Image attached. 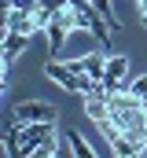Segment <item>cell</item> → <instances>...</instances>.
<instances>
[{
  "label": "cell",
  "mask_w": 147,
  "mask_h": 158,
  "mask_svg": "<svg viewBox=\"0 0 147 158\" xmlns=\"http://www.w3.org/2000/svg\"><path fill=\"white\" fill-rule=\"evenodd\" d=\"M55 136V121H19V158L37 155L40 143Z\"/></svg>",
  "instance_id": "obj_1"
},
{
  "label": "cell",
  "mask_w": 147,
  "mask_h": 158,
  "mask_svg": "<svg viewBox=\"0 0 147 158\" xmlns=\"http://www.w3.org/2000/svg\"><path fill=\"white\" fill-rule=\"evenodd\" d=\"M15 121H55V107L52 103H44V99H30V103H19V107H11L7 110Z\"/></svg>",
  "instance_id": "obj_2"
},
{
  "label": "cell",
  "mask_w": 147,
  "mask_h": 158,
  "mask_svg": "<svg viewBox=\"0 0 147 158\" xmlns=\"http://www.w3.org/2000/svg\"><path fill=\"white\" fill-rule=\"evenodd\" d=\"M125 74H129V59L125 55H107V70H103V85H107L110 92L114 88H125Z\"/></svg>",
  "instance_id": "obj_3"
},
{
  "label": "cell",
  "mask_w": 147,
  "mask_h": 158,
  "mask_svg": "<svg viewBox=\"0 0 147 158\" xmlns=\"http://www.w3.org/2000/svg\"><path fill=\"white\" fill-rule=\"evenodd\" d=\"M4 30H19V33H37L33 11H22V7H7V4H4Z\"/></svg>",
  "instance_id": "obj_4"
},
{
  "label": "cell",
  "mask_w": 147,
  "mask_h": 158,
  "mask_svg": "<svg viewBox=\"0 0 147 158\" xmlns=\"http://www.w3.org/2000/svg\"><path fill=\"white\" fill-rule=\"evenodd\" d=\"M33 33H19V30H4V66H11L26 48H30Z\"/></svg>",
  "instance_id": "obj_5"
},
{
  "label": "cell",
  "mask_w": 147,
  "mask_h": 158,
  "mask_svg": "<svg viewBox=\"0 0 147 158\" xmlns=\"http://www.w3.org/2000/svg\"><path fill=\"white\" fill-rule=\"evenodd\" d=\"M4 155H11V158H19V121L11 118H4Z\"/></svg>",
  "instance_id": "obj_6"
},
{
  "label": "cell",
  "mask_w": 147,
  "mask_h": 158,
  "mask_svg": "<svg viewBox=\"0 0 147 158\" xmlns=\"http://www.w3.org/2000/svg\"><path fill=\"white\" fill-rule=\"evenodd\" d=\"M66 140H70V155H77V158H96V151L85 143L81 132H66Z\"/></svg>",
  "instance_id": "obj_7"
},
{
  "label": "cell",
  "mask_w": 147,
  "mask_h": 158,
  "mask_svg": "<svg viewBox=\"0 0 147 158\" xmlns=\"http://www.w3.org/2000/svg\"><path fill=\"white\" fill-rule=\"evenodd\" d=\"M129 88H132L140 99H147V74H144V77H136V81H129Z\"/></svg>",
  "instance_id": "obj_8"
},
{
  "label": "cell",
  "mask_w": 147,
  "mask_h": 158,
  "mask_svg": "<svg viewBox=\"0 0 147 158\" xmlns=\"http://www.w3.org/2000/svg\"><path fill=\"white\" fill-rule=\"evenodd\" d=\"M7 7H22V11H37V4L40 0H4Z\"/></svg>",
  "instance_id": "obj_9"
},
{
  "label": "cell",
  "mask_w": 147,
  "mask_h": 158,
  "mask_svg": "<svg viewBox=\"0 0 147 158\" xmlns=\"http://www.w3.org/2000/svg\"><path fill=\"white\" fill-rule=\"evenodd\" d=\"M140 4V15H144V26H147V0H136Z\"/></svg>",
  "instance_id": "obj_10"
}]
</instances>
